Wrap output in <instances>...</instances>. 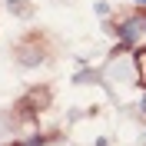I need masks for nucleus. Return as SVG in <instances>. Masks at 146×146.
Masks as SVG:
<instances>
[{
	"mask_svg": "<svg viewBox=\"0 0 146 146\" xmlns=\"http://www.w3.org/2000/svg\"><path fill=\"white\" fill-rule=\"evenodd\" d=\"M116 33H119V46H116V53H119L123 46H129V43H136V33H139V23H136V20H126V23H119V27H116Z\"/></svg>",
	"mask_w": 146,
	"mask_h": 146,
	"instance_id": "nucleus-1",
	"label": "nucleus"
},
{
	"mask_svg": "<svg viewBox=\"0 0 146 146\" xmlns=\"http://www.w3.org/2000/svg\"><path fill=\"white\" fill-rule=\"evenodd\" d=\"M133 63L139 70V86H146V46H139L136 53H133Z\"/></svg>",
	"mask_w": 146,
	"mask_h": 146,
	"instance_id": "nucleus-2",
	"label": "nucleus"
},
{
	"mask_svg": "<svg viewBox=\"0 0 146 146\" xmlns=\"http://www.w3.org/2000/svg\"><path fill=\"white\" fill-rule=\"evenodd\" d=\"M7 3H10V10H13L17 17H27L30 13V3H23V0H7Z\"/></svg>",
	"mask_w": 146,
	"mask_h": 146,
	"instance_id": "nucleus-3",
	"label": "nucleus"
},
{
	"mask_svg": "<svg viewBox=\"0 0 146 146\" xmlns=\"http://www.w3.org/2000/svg\"><path fill=\"white\" fill-rule=\"evenodd\" d=\"M40 143H43V139H40V136H30V139H27V143H23V146H40Z\"/></svg>",
	"mask_w": 146,
	"mask_h": 146,
	"instance_id": "nucleus-4",
	"label": "nucleus"
},
{
	"mask_svg": "<svg viewBox=\"0 0 146 146\" xmlns=\"http://www.w3.org/2000/svg\"><path fill=\"white\" fill-rule=\"evenodd\" d=\"M136 3H139V7H146V0H136Z\"/></svg>",
	"mask_w": 146,
	"mask_h": 146,
	"instance_id": "nucleus-5",
	"label": "nucleus"
},
{
	"mask_svg": "<svg viewBox=\"0 0 146 146\" xmlns=\"http://www.w3.org/2000/svg\"><path fill=\"white\" fill-rule=\"evenodd\" d=\"M143 113H146V96H143Z\"/></svg>",
	"mask_w": 146,
	"mask_h": 146,
	"instance_id": "nucleus-6",
	"label": "nucleus"
},
{
	"mask_svg": "<svg viewBox=\"0 0 146 146\" xmlns=\"http://www.w3.org/2000/svg\"><path fill=\"white\" fill-rule=\"evenodd\" d=\"M143 33H146V23H143Z\"/></svg>",
	"mask_w": 146,
	"mask_h": 146,
	"instance_id": "nucleus-7",
	"label": "nucleus"
}]
</instances>
